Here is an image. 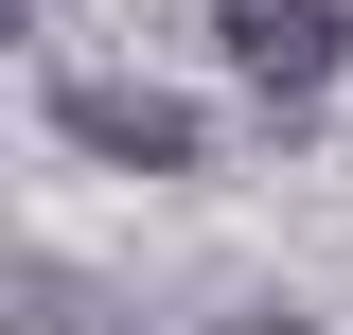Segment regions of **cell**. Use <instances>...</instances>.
Segmentation results:
<instances>
[{"label": "cell", "instance_id": "obj_1", "mask_svg": "<svg viewBox=\"0 0 353 335\" xmlns=\"http://www.w3.org/2000/svg\"><path fill=\"white\" fill-rule=\"evenodd\" d=\"M212 36H230V71H248L265 106H318V88L353 71V0H212Z\"/></svg>", "mask_w": 353, "mask_h": 335}, {"label": "cell", "instance_id": "obj_2", "mask_svg": "<svg viewBox=\"0 0 353 335\" xmlns=\"http://www.w3.org/2000/svg\"><path fill=\"white\" fill-rule=\"evenodd\" d=\"M53 124H71L88 159H124V176H194V106H176V88H124V71H71V88H53Z\"/></svg>", "mask_w": 353, "mask_h": 335}, {"label": "cell", "instance_id": "obj_3", "mask_svg": "<svg viewBox=\"0 0 353 335\" xmlns=\"http://www.w3.org/2000/svg\"><path fill=\"white\" fill-rule=\"evenodd\" d=\"M230 335H318V318H283V300H248V318H230Z\"/></svg>", "mask_w": 353, "mask_h": 335}]
</instances>
